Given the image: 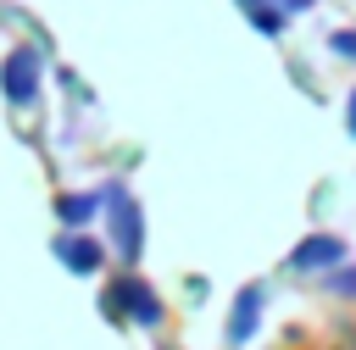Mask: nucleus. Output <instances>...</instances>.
<instances>
[{"label": "nucleus", "instance_id": "f257e3e1", "mask_svg": "<svg viewBox=\"0 0 356 350\" xmlns=\"http://www.w3.org/2000/svg\"><path fill=\"white\" fill-rule=\"evenodd\" d=\"M334 261H345V239H334V233H317V239H306V244L295 250V267H300V272L334 267Z\"/></svg>", "mask_w": 356, "mask_h": 350}, {"label": "nucleus", "instance_id": "f03ea898", "mask_svg": "<svg viewBox=\"0 0 356 350\" xmlns=\"http://www.w3.org/2000/svg\"><path fill=\"white\" fill-rule=\"evenodd\" d=\"M256 306H261V289H245V294H239V311H234V339H250V328H256Z\"/></svg>", "mask_w": 356, "mask_h": 350}, {"label": "nucleus", "instance_id": "7ed1b4c3", "mask_svg": "<svg viewBox=\"0 0 356 350\" xmlns=\"http://www.w3.org/2000/svg\"><path fill=\"white\" fill-rule=\"evenodd\" d=\"M334 294H356V267H345V272H334Z\"/></svg>", "mask_w": 356, "mask_h": 350}, {"label": "nucleus", "instance_id": "20e7f679", "mask_svg": "<svg viewBox=\"0 0 356 350\" xmlns=\"http://www.w3.org/2000/svg\"><path fill=\"white\" fill-rule=\"evenodd\" d=\"M334 50H339V56H356V28H345V33H334Z\"/></svg>", "mask_w": 356, "mask_h": 350}, {"label": "nucleus", "instance_id": "39448f33", "mask_svg": "<svg viewBox=\"0 0 356 350\" xmlns=\"http://www.w3.org/2000/svg\"><path fill=\"white\" fill-rule=\"evenodd\" d=\"M289 6H306V0H289Z\"/></svg>", "mask_w": 356, "mask_h": 350}]
</instances>
